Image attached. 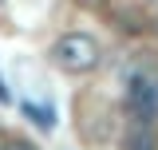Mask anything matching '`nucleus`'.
<instances>
[{"mask_svg":"<svg viewBox=\"0 0 158 150\" xmlns=\"http://www.w3.org/2000/svg\"><path fill=\"white\" fill-rule=\"evenodd\" d=\"M52 63L67 75H87L99 63V44L91 36H83V32H67V36H59L52 44Z\"/></svg>","mask_w":158,"mask_h":150,"instance_id":"1","label":"nucleus"},{"mask_svg":"<svg viewBox=\"0 0 158 150\" xmlns=\"http://www.w3.org/2000/svg\"><path fill=\"white\" fill-rule=\"evenodd\" d=\"M127 111L135 123H150L158 119V75L154 71H138L131 75V83H127Z\"/></svg>","mask_w":158,"mask_h":150,"instance_id":"2","label":"nucleus"},{"mask_svg":"<svg viewBox=\"0 0 158 150\" xmlns=\"http://www.w3.org/2000/svg\"><path fill=\"white\" fill-rule=\"evenodd\" d=\"M127 150H154V134H150L142 123H138V131L127 138Z\"/></svg>","mask_w":158,"mask_h":150,"instance_id":"3","label":"nucleus"},{"mask_svg":"<svg viewBox=\"0 0 158 150\" xmlns=\"http://www.w3.org/2000/svg\"><path fill=\"white\" fill-rule=\"evenodd\" d=\"M0 150H40L36 142H28V138H4V146Z\"/></svg>","mask_w":158,"mask_h":150,"instance_id":"4","label":"nucleus"},{"mask_svg":"<svg viewBox=\"0 0 158 150\" xmlns=\"http://www.w3.org/2000/svg\"><path fill=\"white\" fill-rule=\"evenodd\" d=\"M79 8H103V4H107V0H75Z\"/></svg>","mask_w":158,"mask_h":150,"instance_id":"5","label":"nucleus"},{"mask_svg":"<svg viewBox=\"0 0 158 150\" xmlns=\"http://www.w3.org/2000/svg\"><path fill=\"white\" fill-rule=\"evenodd\" d=\"M0 99H8V87H4V79H0Z\"/></svg>","mask_w":158,"mask_h":150,"instance_id":"6","label":"nucleus"},{"mask_svg":"<svg viewBox=\"0 0 158 150\" xmlns=\"http://www.w3.org/2000/svg\"><path fill=\"white\" fill-rule=\"evenodd\" d=\"M0 146H4V134H0Z\"/></svg>","mask_w":158,"mask_h":150,"instance_id":"7","label":"nucleus"}]
</instances>
